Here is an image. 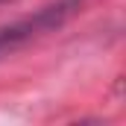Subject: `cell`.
Returning a JSON list of instances; mask_svg holds the SVG:
<instances>
[{"mask_svg":"<svg viewBox=\"0 0 126 126\" xmlns=\"http://www.w3.org/2000/svg\"><path fill=\"white\" fill-rule=\"evenodd\" d=\"M76 9H79V0H62V3H56V6H44V9L35 12L32 18H24V21H18V24H12V27H3V30H0V56H6V53L24 47L27 41L44 35V32H53L56 27H62Z\"/></svg>","mask_w":126,"mask_h":126,"instance_id":"obj_1","label":"cell"}]
</instances>
